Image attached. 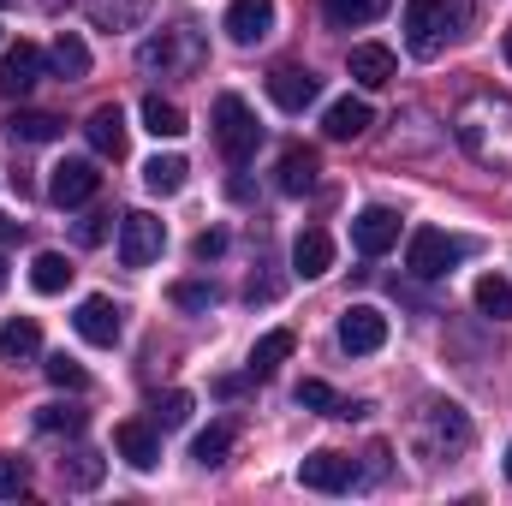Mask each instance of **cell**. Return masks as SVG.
Instances as JSON below:
<instances>
[{
  "instance_id": "1",
  "label": "cell",
  "mask_w": 512,
  "mask_h": 506,
  "mask_svg": "<svg viewBox=\"0 0 512 506\" xmlns=\"http://www.w3.org/2000/svg\"><path fill=\"white\" fill-rule=\"evenodd\" d=\"M453 137H459L483 167H512V96L477 90V96L453 114Z\"/></svg>"
},
{
  "instance_id": "2",
  "label": "cell",
  "mask_w": 512,
  "mask_h": 506,
  "mask_svg": "<svg viewBox=\"0 0 512 506\" xmlns=\"http://www.w3.org/2000/svg\"><path fill=\"white\" fill-rule=\"evenodd\" d=\"M471 0H405V48L417 60H435L453 36H465Z\"/></svg>"
},
{
  "instance_id": "3",
  "label": "cell",
  "mask_w": 512,
  "mask_h": 506,
  "mask_svg": "<svg viewBox=\"0 0 512 506\" xmlns=\"http://www.w3.org/2000/svg\"><path fill=\"white\" fill-rule=\"evenodd\" d=\"M137 66L155 78H191L197 66H203V36L197 30H185V24H173V30H161V36H149L143 48H137Z\"/></svg>"
},
{
  "instance_id": "4",
  "label": "cell",
  "mask_w": 512,
  "mask_h": 506,
  "mask_svg": "<svg viewBox=\"0 0 512 506\" xmlns=\"http://www.w3.org/2000/svg\"><path fill=\"white\" fill-rule=\"evenodd\" d=\"M417 441H423L429 459H459L471 447V423H465V411L453 399H429L423 417H417Z\"/></svg>"
},
{
  "instance_id": "5",
  "label": "cell",
  "mask_w": 512,
  "mask_h": 506,
  "mask_svg": "<svg viewBox=\"0 0 512 506\" xmlns=\"http://www.w3.org/2000/svg\"><path fill=\"white\" fill-rule=\"evenodd\" d=\"M215 143H221V155H227L233 167H245L256 149H262V126H256V114L239 96H221V102H215Z\"/></svg>"
},
{
  "instance_id": "6",
  "label": "cell",
  "mask_w": 512,
  "mask_h": 506,
  "mask_svg": "<svg viewBox=\"0 0 512 506\" xmlns=\"http://www.w3.org/2000/svg\"><path fill=\"white\" fill-rule=\"evenodd\" d=\"M465 256L459 239H447L441 227H417L411 233V245H405V268L417 274V280H441V274H453V262Z\"/></svg>"
},
{
  "instance_id": "7",
  "label": "cell",
  "mask_w": 512,
  "mask_h": 506,
  "mask_svg": "<svg viewBox=\"0 0 512 506\" xmlns=\"http://www.w3.org/2000/svg\"><path fill=\"white\" fill-rule=\"evenodd\" d=\"M167 245V227L155 221V215H143V209H131L126 221H120V262L126 268H149L155 256Z\"/></svg>"
},
{
  "instance_id": "8",
  "label": "cell",
  "mask_w": 512,
  "mask_h": 506,
  "mask_svg": "<svg viewBox=\"0 0 512 506\" xmlns=\"http://www.w3.org/2000/svg\"><path fill=\"white\" fill-rule=\"evenodd\" d=\"M340 346H346L352 358L382 352V346H387V316L376 310V304H352V310L340 316Z\"/></svg>"
},
{
  "instance_id": "9",
  "label": "cell",
  "mask_w": 512,
  "mask_h": 506,
  "mask_svg": "<svg viewBox=\"0 0 512 506\" xmlns=\"http://www.w3.org/2000/svg\"><path fill=\"white\" fill-rule=\"evenodd\" d=\"M102 191V173H96V161H60L54 173H48V197L60 203V209H78V203H90Z\"/></svg>"
},
{
  "instance_id": "10",
  "label": "cell",
  "mask_w": 512,
  "mask_h": 506,
  "mask_svg": "<svg viewBox=\"0 0 512 506\" xmlns=\"http://www.w3.org/2000/svg\"><path fill=\"white\" fill-rule=\"evenodd\" d=\"M268 96H274V108L304 114V108L322 96V78H316L310 66H274V72H268Z\"/></svg>"
},
{
  "instance_id": "11",
  "label": "cell",
  "mask_w": 512,
  "mask_h": 506,
  "mask_svg": "<svg viewBox=\"0 0 512 506\" xmlns=\"http://www.w3.org/2000/svg\"><path fill=\"white\" fill-rule=\"evenodd\" d=\"M72 328H78L90 346H120V334H126V310H120L114 298H84L78 316H72Z\"/></svg>"
},
{
  "instance_id": "12",
  "label": "cell",
  "mask_w": 512,
  "mask_h": 506,
  "mask_svg": "<svg viewBox=\"0 0 512 506\" xmlns=\"http://www.w3.org/2000/svg\"><path fill=\"white\" fill-rule=\"evenodd\" d=\"M298 483H304V489H316V495H346V489H352V459L322 447V453L298 459Z\"/></svg>"
},
{
  "instance_id": "13",
  "label": "cell",
  "mask_w": 512,
  "mask_h": 506,
  "mask_svg": "<svg viewBox=\"0 0 512 506\" xmlns=\"http://www.w3.org/2000/svg\"><path fill=\"white\" fill-rule=\"evenodd\" d=\"M42 78V48L36 42H12L0 54V96H30Z\"/></svg>"
},
{
  "instance_id": "14",
  "label": "cell",
  "mask_w": 512,
  "mask_h": 506,
  "mask_svg": "<svg viewBox=\"0 0 512 506\" xmlns=\"http://www.w3.org/2000/svg\"><path fill=\"white\" fill-rule=\"evenodd\" d=\"M114 447H120V459H126L131 471H155L161 465V435H155V423H120L114 429Z\"/></svg>"
},
{
  "instance_id": "15",
  "label": "cell",
  "mask_w": 512,
  "mask_h": 506,
  "mask_svg": "<svg viewBox=\"0 0 512 506\" xmlns=\"http://www.w3.org/2000/svg\"><path fill=\"white\" fill-rule=\"evenodd\" d=\"M268 30H274V0H233L227 6V36L239 48H256Z\"/></svg>"
},
{
  "instance_id": "16",
  "label": "cell",
  "mask_w": 512,
  "mask_h": 506,
  "mask_svg": "<svg viewBox=\"0 0 512 506\" xmlns=\"http://www.w3.org/2000/svg\"><path fill=\"white\" fill-rule=\"evenodd\" d=\"M352 245L364 256L393 251V245H399V215H393V209H364V215L352 221Z\"/></svg>"
},
{
  "instance_id": "17",
  "label": "cell",
  "mask_w": 512,
  "mask_h": 506,
  "mask_svg": "<svg viewBox=\"0 0 512 506\" xmlns=\"http://www.w3.org/2000/svg\"><path fill=\"white\" fill-rule=\"evenodd\" d=\"M346 66H352V78H358L364 90H387V84H393V72H399L393 48H382V42H358Z\"/></svg>"
},
{
  "instance_id": "18",
  "label": "cell",
  "mask_w": 512,
  "mask_h": 506,
  "mask_svg": "<svg viewBox=\"0 0 512 506\" xmlns=\"http://www.w3.org/2000/svg\"><path fill=\"white\" fill-rule=\"evenodd\" d=\"M84 137H90V149L96 155H108V161H120L126 155V114L108 102V108H96L90 120H84Z\"/></svg>"
},
{
  "instance_id": "19",
  "label": "cell",
  "mask_w": 512,
  "mask_h": 506,
  "mask_svg": "<svg viewBox=\"0 0 512 506\" xmlns=\"http://www.w3.org/2000/svg\"><path fill=\"white\" fill-rule=\"evenodd\" d=\"M328 268H334V239H328L322 227L298 233V245H292V274H304V280H322Z\"/></svg>"
},
{
  "instance_id": "20",
  "label": "cell",
  "mask_w": 512,
  "mask_h": 506,
  "mask_svg": "<svg viewBox=\"0 0 512 506\" xmlns=\"http://www.w3.org/2000/svg\"><path fill=\"white\" fill-rule=\"evenodd\" d=\"M316 167H322V161H316V149L286 143V149H280V191H286V197H304V191L316 185Z\"/></svg>"
},
{
  "instance_id": "21",
  "label": "cell",
  "mask_w": 512,
  "mask_h": 506,
  "mask_svg": "<svg viewBox=\"0 0 512 506\" xmlns=\"http://www.w3.org/2000/svg\"><path fill=\"white\" fill-rule=\"evenodd\" d=\"M322 131H328V137H340V143L364 137V131H370V102H358V96H340V102H328Z\"/></svg>"
},
{
  "instance_id": "22",
  "label": "cell",
  "mask_w": 512,
  "mask_h": 506,
  "mask_svg": "<svg viewBox=\"0 0 512 506\" xmlns=\"http://www.w3.org/2000/svg\"><path fill=\"white\" fill-rule=\"evenodd\" d=\"M96 30H137L149 18V0H84Z\"/></svg>"
},
{
  "instance_id": "23",
  "label": "cell",
  "mask_w": 512,
  "mask_h": 506,
  "mask_svg": "<svg viewBox=\"0 0 512 506\" xmlns=\"http://www.w3.org/2000/svg\"><path fill=\"white\" fill-rule=\"evenodd\" d=\"M36 352H42V328H36L30 316H18V322L0 328V358H6V364H30Z\"/></svg>"
},
{
  "instance_id": "24",
  "label": "cell",
  "mask_w": 512,
  "mask_h": 506,
  "mask_svg": "<svg viewBox=\"0 0 512 506\" xmlns=\"http://www.w3.org/2000/svg\"><path fill=\"white\" fill-rule=\"evenodd\" d=\"M48 66H54L60 78H90V48H84V36L60 30V36H54V48H48Z\"/></svg>"
},
{
  "instance_id": "25",
  "label": "cell",
  "mask_w": 512,
  "mask_h": 506,
  "mask_svg": "<svg viewBox=\"0 0 512 506\" xmlns=\"http://www.w3.org/2000/svg\"><path fill=\"white\" fill-rule=\"evenodd\" d=\"M72 274H78V268H72V262H66L60 251H42L36 262H30V286H36L42 298H54V292H66V286H72Z\"/></svg>"
},
{
  "instance_id": "26",
  "label": "cell",
  "mask_w": 512,
  "mask_h": 506,
  "mask_svg": "<svg viewBox=\"0 0 512 506\" xmlns=\"http://www.w3.org/2000/svg\"><path fill=\"white\" fill-rule=\"evenodd\" d=\"M292 346H298V340H292V328H274V334H262V340L251 346V376H274V370L292 358Z\"/></svg>"
},
{
  "instance_id": "27",
  "label": "cell",
  "mask_w": 512,
  "mask_h": 506,
  "mask_svg": "<svg viewBox=\"0 0 512 506\" xmlns=\"http://www.w3.org/2000/svg\"><path fill=\"white\" fill-rule=\"evenodd\" d=\"M185 155H155L149 167H143V185L155 191V197H173V191H185Z\"/></svg>"
},
{
  "instance_id": "28",
  "label": "cell",
  "mask_w": 512,
  "mask_h": 506,
  "mask_svg": "<svg viewBox=\"0 0 512 506\" xmlns=\"http://www.w3.org/2000/svg\"><path fill=\"white\" fill-rule=\"evenodd\" d=\"M102 471H108V465H102V453H90V447H78V453L60 459V483H66V489H96Z\"/></svg>"
},
{
  "instance_id": "29",
  "label": "cell",
  "mask_w": 512,
  "mask_h": 506,
  "mask_svg": "<svg viewBox=\"0 0 512 506\" xmlns=\"http://www.w3.org/2000/svg\"><path fill=\"white\" fill-rule=\"evenodd\" d=\"M143 131H149V137H185V108H179V102H161V96H149V102H143Z\"/></svg>"
},
{
  "instance_id": "30",
  "label": "cell",
  "mask_w": 512,
  "mask_h": 506,
  "mask_svg": "<svg viewBox=\"0 0 512 506\" xmlns=\"http://www.w3.org/2000/svg\"><path fill=\"white\" fill-rule=\"evenodd\" d=\"M393 0H322V12H328V24H340V30H352V24H376Z\"/></svg>"
},
{
  "instance_id": "31",
  "label": "cell",
  "mask_w": 512,
  "mask_h": 506,
  "mask_svg": "<svg viewBox=\"0 0 512 506\" xmlns=\"http://www.w3.org/2000/svg\"><path fill=\"white\" fill-rule=\"evenodd\" d=\"M471 298H477V310H483V316H495V322H512V280H501V274H483Z\"/></svg>"
},
{
  "instance_id": "32",
  "label": "cell",
  "mask_w": 512,
  "mask_h": 506,
  "mask_svg": "<svg viewBox=\"0 0 512 506\" xmlns=\"http://www.w3.org/2000/svg\"><path fill=\"white\" fill-rule=\"evenodd\" d=\"M36 429L42 435H78L84 429V411L78 405H60V399L54 405H36Z\"/></svg>"
},
{
  "instance_id": "33",
  "label": "cell",
  "mask_w": 512,
  "mask_h": 506,
  "mask_svg": "<svg viewBox=\"0 0 512 506\" xmlns=\"http://www.w3.org/2000/svg\"><path fill=\"white\" fill-rule=\"evenodd\" d=\"M227 447H233V423H209V429L191 441V459H197V465H221Z\"/></svg>"
},
{
  "instance_id": "34",
  "label": "cell",
  "mask_w": 512,
  "mask_h": 506,
  "mask_svg": "<svg viewBox=\"0 0 512 506\" xmlns=\"http://www.w3.org/2000/svg\"><path fill=\"white\" fill-rule=\"evenodd\" d=\"M185 417H191V393H179V387L161 393V399L149 405V423H155V429H179Z\"/></svg>"
},
{
  "instance_id": "35",
  "label": "cell",
  "mask_w": 512,
  "mask_h": 506,
  "mask_svg": "<svg viewBox=\"0 0 512 506\" xmlns=\"http://www.w3.org/2000/svg\"><path fill=\"white\" fill-rule=\"evenodd\" d=\"M6 131L24 137V143H48V137H60V120H54V114H12Z\"/></svg>"
},
{
  "instance_id": "36",
  "label": "cell",
  "mask_w": 512,
  "mask_h": 506,
  "mask_svg": "<svg viewBox=\"0 0 512 506\" xmlns=\"http://www.w3.org/2000/svg\"><path fill=\"white\" fill-rule=\"evenodd\" d=\"M42 370H48V381H54V387H72V393H84V387H90L84 364H78V358H66V352H54V358H48Z\"/></svg>"
},
{
  "instance_id": "37",
  "label": "cell",
  "mask_w": 512,
  "mask_h": 506,
  "mask_svg": "<svg viewBox=\"0 0 512 506\" xmlns=\"http://www.w3.org/2000/svg\"><path fill=\"white\" fill-rule=\"evenodd\" d=\"M173 304H179V310H209V304H215V286H209V280H179V286H173Z\"/></svg>"
},
{
  "instance_id": "38",
  "label": "cell",
  "mask_w": 512,
  "mask_h": 506,
  "mask_svg": "<svg viewBox=\"0 0 512 506\" xmlns=\"http://www.w3.org/2000/svg\"><path fill=\"white\" fill-rule=\"evenodd\" d=\"M24 459H12V453H0V501H18L24 495Z\"/></svg>"
},
{
  "instance_id": "39",
  "label": "cell",
  "mask_w": 512,
  "mask_h": 506,
  "mask_svg": "<svg viewBox=\"0 0 512 506\" xmlns=\"http://www.w3.org/2000/svg\"><path fill=\"white\" fill-rule=\"evenodd\" d=\"M221 251H227V239H221V233H197V245H191V256H197V262H215Z\"/></svg>"
},
{
  "instance_id": "40",
  "label": "cell",
  "mask_w": 512,
  "mask_h": 506,
  "mask_svg": "<svg viewBox=\"0 0 512 506\" xmlns=\"http://www.w3.org/2000/svg\"><path fill=\"white\" fill-rule=\"evenodd\" d=\"M108 239V215H90V221H78V245H102Z\"/></svg>"
},
{
  "instance_id": "41",
  "label": "cell",
  "mask_w": 512,
  "mask_h": 506,
  "mask_svg": "<svg viewBox=\"0 0 512 506\" xmlns=\"http://www.w3.org/2000/svg\"><path fill=\"white\" fill-rule=\"evenodd\" d=\"M12 239H24V227L18 221H0V245H12Z\"/></svg>"
},
{
  "instance_id": "42",
  "label": "cell",
  "mask_w": 512,
  "mask_h": 506,
  "mask_svg": "<svg viewBox=\"0 0 512 506\" xmlns=\"http://www.w3.org/2000/svg\"><path fill=\"white\" fill-rule=\"evenodd\" d=\"M0 292H6V262H0Z\"/></svg>"
},
{
  "instance_id": "43",
  "label": "cell",
  "mask_w": 512,
  "mask_h": 506,
  "mask_svg": "<svg viewBox=\"0 0 512 506\" xmlns=\"http://www.w3.org/2000/svg\"><path fill=\"white\" fill-rule=\"evenodd\" d=\"M507 477H512V447H507Z\"/></svg>"
},
{
  "instance_id": "44",
  "label": "cell",
  "mask_w": 512,
  "mask_h": 506,
  "mask_svg": "<svg viewBox=\"0 0 512 506\" xmlns=\"http://www.w3.org/2000/svg\"><path fill=\"white\" fill-rule=\"evenodd\" d=\"M507 60H512V30H507Z\"/></svg>"
},
{
  "instance_id": "45",
  "label": "cell",
  "mask_w": 512,
  "mask_h": 506,
  "mask_svg": "<svg viewBox=\"0 0 512 506\" xmlns=\"http://www.w3.org/2000/svg\"><path fill=\"white\" fill-rule=\"evenodd\" d=\"M0 6H12V0H0Z\"/></svg>"
}]
</instances>
